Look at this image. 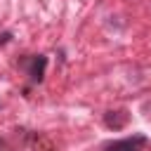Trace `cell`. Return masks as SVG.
Segmentation results:
<instances>
[{"label":"cell","mask_w":151,"mask_h":151,"mask_svg":"<svg viewBox=\"0 0 151 151\" xmlns=\"http://www.w3.org/2000/svg\"><path fill=\"white\" fill-rule=\"evenodd\" d=\"M144 146H146V137L144 134H132V137L104 144V151H142Z\"/></svg>","instance_id":"cell-1"},{"label":"cell","mask_w":151,"mask_h":151,"mask_svg":"<svg viewBox=\"0 0 151 151\" xmlns=\"http://www.w3.org/2000/svg\"><path fill=\"white\" fill-rule=\"evenodd\" d=\"M127 120H130V113H127L125 109L104 113V125H106L109 130H123V127L127 125Z\"/></svg>","instance_id":"cell-2"},{"label":"cell","mask_w":151,"mask_h":151,"mask_svg":"<svg viewBox=\"0 0 151 151\" xmlns=\"http://www.w3.org/2000/svg\"><path fill=\"white\" fill-rule=\"evenodd\" d=\"M33 151H54V146L47 142V139H35V144H33Z\"/></svg>","instance_id":"cell-4"},{"label":"cell","mask_w":151,"mask_h":151,"mask_svg":"<svg viewBox=\"0 0 151 151\" xmlns=\"http://www.w3.org/2000/svg\"><path fill=\"white\" fill-rule=\"evenodd\" d=\"M45 66H47V57L38 54V57L33 59V66H31V78L40 83V80H42V76H45Z\"/></svg>","instance_id":"cell-3"}]
</instances>
